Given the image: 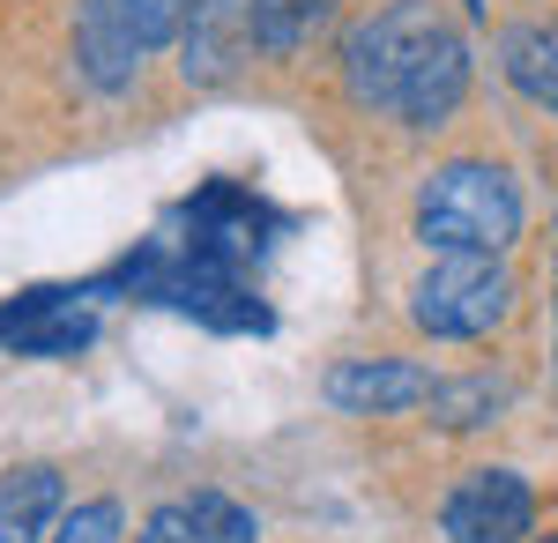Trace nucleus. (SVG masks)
<instances>
[{
  "instance_id": "1",
  "label": "nucleus",
  "mask_w": 558,
  "mask_h": 543,
  "mask_svg": "<svg viewBox=\"0 0 558 543\" xmlns=\"http://www.w3.org/2000/svg\"><path fill=\"white\" fill-rule=\"evenodd\" d=\"M417 239L432 253H507L521 239V194L499 165H439L417 194Z\"/></svg>"
},
{
  "instance_id": "2",
  "label": "nucleus",
  "mask_w": 558,
  "mask_h": 543,
  "mask_svg": "<svg viewBox=\"0 0 558 543\" xmlns=\"http://www.w3.org/2000/svg\"><path fill=\"white\" fill-rule=\"evenodd\" d=\"M447 31V15L432 8V0H395L380 8L373 23H357L343 45V89L350 105H365V112H395V97L410 83V68L432 52V38Z\"/></svg>"
},
{
  "instance_id": "3",
  "label": "nucleus",
  "mask_w": 558,
  "mask_h": 543,
  "mask_svg": "<svg viewBox=\"0 0 558 543\" xmlns=\"http://www.w3.org/2000/svg\"><path fill=\"white\" fill-rule=\"evenodd\" d=\"M507 305H514V276L499 268V253H439L410 291V321L447 342H476L507 321Z\"/></svg>"
},
{
  "instance_id": "4",
  "label": "nucleus",
  "mask_w": 558,
  "mask_h": 543,
  "mask_svg": "<svg viewBox=\"0 0 558 543\" xmlns=\"http://www.w3.org/2000/svg\"><path fill=\"white\" fill-rule=\"evenodd\" d=\"M536 521V492L521 484L514 469H470L447 506H439V529L447 543H521Z\"/></svg>"
},
{
  "instance_id": "5",
  "label": "nucleus",
  "mask_w": 558,
  "mask_h": 543,
  "mask_svg": "<svg viewBox=\"0 0 558 543\" xmlns=\"http://www.w3.org/2000/svg\"><path fill=\"white\" fill-rule=\"evenodd\" d=\"M254 0H202L194 15H186V31H179V68H186V83H231L246 60H254Z\"/></svg>"
},
{
  "instance_id": "6",
  "label": "nucleus",
  "mask_w": 558,
  "mask_h": 543,
  "mask_svg": "<svg viewBox=\"0 0 558 543\" xmlns=\"http://www.w3.org/2000/svg\"><path fill=\"white\" fill-rule=\"evenodd\" d=\"M75 298L83 291H23L15 305H0V342L15 358H75L89 335H97V321H89Z\"/></svg>"
},
{
  "instance_id": "7",
  "label": "nucleus",
  "mask_w": 558,
  "mask_h": 543,
  "mask_svg": "<svg viewBox=\"0 0 558 543\" xmlns=\"http://www.w3.org/2000/svg\"><path fill=\"white\" fill-rule=\"evenodd\" d=\"M75 60H83L89 89H128L142 68V31H134L128 0H83L75 15Z\"/></svg>"
},
{
  "instance_id": "8",
  "label": "nucleus",
  "mask_w": 558,
  "mask_h": 543,
  "mask_svg": "<svg viewBox=\"0 0 558 543\" xmlns=\"http://www.w3.org/2000/svg\"><path fill=\"white\" fill-rule=\"evenodd\" d=\"M432 395V379L402 358H343L328 373V402L336 410H357V418H395V410H417Z\"/></svg>"
},
{
  "instance_id": "9",
  "label": "nucleus",
  "mask_w": 558,
  "mask_h": 543,
  "mask_svg": "<svg viewBox=\"0 0 558 543\" xmlns=\"http://www.w3.org/2000/svg\"><path fill=\"white\" fill-rule=\"evenodd\" d=\"M462 97H470V45L454 38V31H439L432 52L410 68L402 97H395V120H402V126H439Z\"/></svg>"
},
{
  "instance_id": "10",
  "label": "nucleus",
  "mask_w": 558,
  "mask_h": 543,
  "mask_svg": "<svg viewBox=\"0 0 558 543\" xmlns=\"http://www.w3.org/2000/svg\"><path fill=\"white\" fill-rule=\"evenodd\" d=\"M186 224H194V253H216V261H246L260 253V202L239 194V186H202V202H186Z\"/></svg>"
},
{
  "instance_id": "11",
  "label": "nucleus",
  "mask_w": 558,
  "mask_h": 543,
  "mask_svg": "<svg viewBox=\"0 0 558 543\" xmlns=\"http://www.w3.org/2000/svg\"><path fill=\"white\" fill-rule=\"evenodd\" d=\"M52 514H60V469L23 461L0 476V543H38Z\"/></svg>"
},
{
  "instance_id": "12",
  "label": "nucleus",
  "mask_w": 558,
  "mask_h": 543,
  "mask_svg": "<svg viewBox=\"0 0 558 543\" xmlns=\"http://www.w3.org/2000/svg\"><path fill=\"white\" fill-rule=\"evenodd\" d=\"M432 418L447 424V432H470V424H492L507 402H514V387L492 373H462V379H432Z\"/></svg>"
},
{
  "instance_id": "13",
  "label": "nucleus",
  "mask_w": 558,
  "mask_h": 543,
  "mask_svg": "<svg viewBox=\"0 0 558 543\" xmlns=\"http://www.w3.org/2000/svg\"><path fill=\"white\" fill-rule=\"evenodd\" d=\"M499 60H507V83H514L521 97H536V105L558 112V38L551 31H507Z\"/></svg>"
},
{
  "instance_id": "14",
  "label": "nucleus",
  "mask_w": 558,
  "mask_h": 543,
  "mask_svg": "<svg viewBox=\"0 0 558 543\" xmlns=\"http://www.w3.org/2000/svg\"><path fill=\"white\" fill-rule=\"evenodd\" d=\"M343 0H254V38L260 52H299Z\"/></svg>"
},
{
  "instance_id": "15",
  "label": "nucleus",
  "mask_w": 558,
  "mask_h": 543,
  "mask_svg": "<svg viewBox=\"0 0 558 543\" xmlns=\"http://www.w3.org/2000/svg\"><path fill=\"white\" fill-rule=\"evenodd\" d=\"M186 521H194V543H254V514L239 499H223V492H194L186 499Z\"/></svg>"
},
{
  "instance_id": "16",
  "label": "nucleus",
  "mask_w": 558,
  "mask_h": 543,
  "mask_svg": "<svg viewBox=\"0 0 558 543\" xmlns=\"http://www.w3.org/2000/svg\"><path fill=\"white\" fill-rule=\"evenodd\" d=\"M194 8H202V0H128V15H134V31H142V45H165V38H179Z\"/></svg>"
},
{
  "instance_id": "17",
  "label": "nucleus",
  "mask_w": 558,
  "mask_h": 543,
  "mask_svg": "<svg viewBox=\"0 0 558 543\" xmlns=\"http://www.w3.org/2000/svg\"><path fill=\"white\" fill-rule=\"evenodd\" d=\"M112 536H120V506H112V499H83L68 521H60V536H52V543H112Z\"/></svg>"
},
{
  "instance_id": "18",
  "label": "nucleus",
  "mask_w": 558,
  "mask_h": 543,
  "mask_svg": "<svg viewBox=\"0 0 558 543\" xmlns=\"http://www.w3.org/2000/svg\"><path fill=\"white\" fill-rule=\"evenodd\" d=\"M186 506H165V514H149V529H142V543H186Z\"/></svg>"
},
{
  "instance_id": "19",
  "label": "nucleus",
  "mask_w": 558,
  "mask_h": 543,
  "mask_svg": "<svg viewBox=\"0 0 558 543\" xmlns=\"http://www.w3.org/2000/svg\"><path fill=\"white\" fill-rule=\"evenodd\" d=\"M544 543H558V536H544Z\"/></svg>"
}]
</instances>
